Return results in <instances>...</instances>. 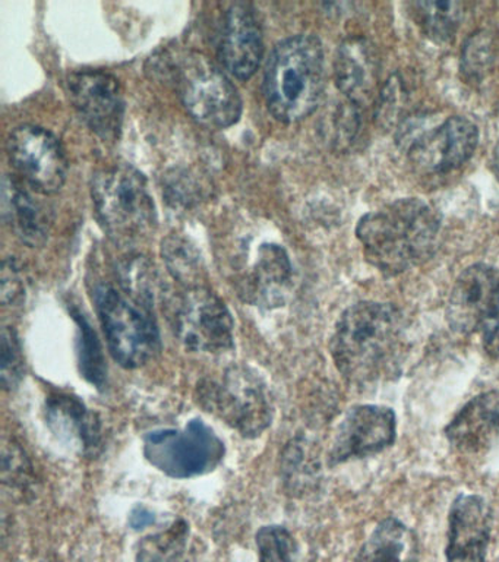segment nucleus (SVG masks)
<instances>
[{
	"label": "nucleus",
	"instance_id": "f257e3e1",
	"mask_svg": "<svg viewBox=\"0 0 499 562\" xmlns=\"http://www.w3.org/2000/svg\"><path fill=\"white\" fill-rule=\"evenodd\" d=\"M406 319L393 303L359 302L337 321L330 353L349 384L367 389L400 375L406 355Z\"/></svg>",
	"mask_w": 499,
	"mask_h": 562
},
{
	"label": "nucleus",
	"instance_id": "f03ea898",
	"mask_svg": "<svg viewBox=\"0 0 499 562\" xmlns=\"http://www.w3.org/2000/svg\"><path fill=\"white\" fill-rule=\"evenodd\" d=\"M441 218L428 202L405 198L359 220L358 239L366 261L396 277L428 261L440 245Z\"/></svg>",
	"mask_w": 499,
	"mask_h": 562
},
{
	"label": "nucleus",
	"instance_id": "7ed1b4c3",
	"mask_svg": "<svg viewBox=\"0 0 499 562\" xmlns=\"http://www.w3.org/2000/svg\"><path fill=\"white\" fill-rule=\"evenodd\" d=\"M326 87V57L319 38L293 35L275 46L266 61L264 95L275 119L295 123L317 110Z\"/></svg>",
	"mask_w": 499,
	"mask_h": 562
},
{
	"label": "nucleus",
	"instance_id": "20e7f679",
	"mask_svg": "<svg viewBox=\"0 0 499 562\" xmlns=\"http://www.w3.org/2000/svg\"><path fill=\"white\" fill-rule=\"evenodd\" d=\"M91 198L99 223L116 245L133 246L156 231L157 211L147 179L133 166L99 170L91 180Z\"/></svg>",
	"mask_w": 499,
	"mask_h": 562
},
{
	"label": "nucleus",
	"instance_id": "39448f33",
	"mask_svg": "<svg viewBox=\"0 0 499 562\" xmlns=\"http://www.w3.org/2000/svg\"><path fill=\"white\" fill-rule=\"evenodd\" d=\"M196 402L245 438L270 428L274 406L269 386L248 364H231L220 378H204L196 385Z\"/></svg>",
	"mask_w": 499,
	"mask_h": 562
},
{
	"label": "nucleus",
	"instance_id": "423d86ee",
	"mask_svg": "<svg viewBox=\"0 0 499 562\" xmlns=\"http://www.w3.org/2000/svg\"><path fill=\"white\" fill-rule=\"evenodd\" d=\"M94 303L109 350L122 368H141L159 353L161 338L155 310L111 283L94 289Z\"/></svg>",
	"mask_w": 499,
	"mask_h": 562
},
{
	"label": "nucleus",
	"instance_id": "0eeeda50",
	"mask_svg": "<svg viewBox=\"0 0 499 562\" xmlns=\"http://www.w3.org/2000/svg\"><path fill=\"white\" fill-rule=\"evenodd\" d=\"M172 83L188 113L208 127H229L242 114L238 88L200 53H182L169 66Z\"/></svg>",
	"mask_w": 499,
	"mask_h": 562
},
{
	"label": "nucleus",
	"instance_id": "6e6552de",
	"mask_svg": "<svg viewBox=\"0 0 499 562\" xmlns=\"http://www.w3.org/2000/svg\"><path fill=\"white\" fill-rule=\"evenodd\" d=\"M453 331L480 333L486 353L499 358V268L473 263L455 280L445 310Z\"/></svg>",
	"mask_w": 499,
	"mask_h": 562
},
{
	"label": "nucleus",
	"instance_id": "1a4fd4ad",
	"mask_svg": "<svg viewBox=\"0 0 499 562\" xmlns=\"http://www.w3.org/2000/svg\"><path fill=\"white\" fill-rule=\"evenodd\" d=\"M225 452V443L201 419L188 422L183 429L152 430L144 437V456L148 463L173 479L213 472Z\"/></svg>",
	"mask_w": 499,
	"mask_h": 562
},
{
	"label": "nucleus",
	"instance_id": "9d476101",
	"mask_svg": "<svg viewBox=\"0 0 499 562\" xmlns=\"http://www.w3.org/2000/svg\"><path fill=\"white\" fill-rule=\"evenodd\" d=\"M174 334L188 350L225 353L235 346V323L229 307L205 285L183 289L172 305Z\"/></svg>",
	"mask_w": 499,
	"mask_h": 562
},
{
	"label": "nucleus",
	"instance_id": "9b49d317",
	"mask_svg": "<svg viewBox=\"0 0 499 562\" xmlns=\"http://www.w3.org/2000/svg\"><path fill=\"white\" fill-rule=\"evenodd\" d=\"M7 154L16 173L42 195L59 192L67 180L68 160L52 132L36 125L15 127L7 139Z\"/></svg>",
	"mask_w": 499,
	"mask_h": 562
},
{
	"label": "nucleus",
	"instance_id": "f8f14e48",
	"mask_svg": "<svg viewBox=\"0 0 499 562\" xmlns=\"http://www.w3.org/2000/svg\"><path fill=\"white\" fill-rule=\"evenodd\" d=\"M397 417L393 408L378 404L350 407L332 438L328 464L348 463L379 454L396 442Z\"/></svg>",
	"mask_w": 499,
	"mask_h": 562
},
{
	"label": "nucleus",
	"instance_id": "ddd939ff",
	"mask_svg": "<svg viewBox=\"0 0 499 562\" xmlns=\"http://www.w3.org/2000/svg\"><path fill=\"white\" fill-rule=\"evenodd\" d=\"M69 100L90 130L104 140L120 135L124 121L121 83L104 70H77L67 79Z\"/></svg>",
	"mask_w": 499,
	"mask_h": 562
},
{
	"label": "nucleus",
	"instance_id": "4468645a",
	"mask_svg": "<svg viewBox=\"0 0 499 562\" xmlns=\"http://www.w3.org/2000/svg\"><path fill=\"white\" fill-rule=\"evenodd\" d=\"M477 143L479 130L475 123L466 117L454 116L416 136L407 154L411 165L422 173L446 175L470 160Z\"/></svg>",
	"mask_w": 499,
	"mask_h": 562
},
{
	"label": "nucleus",
	"instance_id": "2eb2a0df",
	"mask_svg": "<svg viewBox=\"0 0 499 562\" xmlns=\"http://www.w3.org/2000/svg\"><path fill=\"white\" fill-rule=\"evenodd\" d=\"M492 509L484 496L460 494L449 513L445 555L449 562H486Z\"/></svg>",
	"mask_w": 499,
	"mask_h": 562
},
{
	"label": "nucleus",
	"instance_id": "dca6fc26",
	"mask_svg": "<svg viewBox=\"0 0 499 562\" xmlns=\"http://www.w3.org/2000/svg\"><path fill=\"white\" fill-rule=\"evenodd\" d=\"M264 56L262 30L256 9L245 2L231 3L223 21L218 57L227 72L247 81L260 68Z\"/></svg>",
	"mask_w": 499,
	"mask_h": 562
},
{
	"label": "nucleus",
	"instance_id": "f3484780",
	"mask_svg": "<svg viewBox=\"0 0 499 562\" xmlns=\"http://www.w3.org/2000/svg\"><path fill=\"white\" fill-rule=\"evenodd\" d=\"M292 281L293 267L286 250L266 244L260 246L252 267L236 281V289L253 306L275 307L286 301Z\"/></svg>",
	"mask_w": 499,
	"mask_h": 562
},
{
	"label": "nucleus",
	"instance_id": "a211bd4d",
	"mask_svg": "<svg viewBox=\"0 0 499 562\" xmlns=\"http://www.w3.org/2000/svg\"><path fill=\"white\" fill-rule=\"evenodd\" d=\"M451 446L464 454L488 451L499 441V390L468 400L445 428Z\"/></svg>",
	"mask_w": 499,
	"mask_h": 562
},
{
	"label": "nucleus",
	"instance_id": "6ab92c4d",
	"mask_svg": "<svg viewBox=\"0 0 499 562\" xmlns=\"http://www.w3.org/2000/svg\"><path fill=\"white\" fill-rule=\"evenodd\" d=\"M376 48L363 37L344 40L337 50L334 77L337 88L345 99L361 105L374 97L381 72Z\"/></svg>",
	"mask_w": 499,
	"mask_h": 562
},
{
	"label": "nucleus",
	"instance_id": "aec40b11",
	"mask_svg": "<svg viewBox=\"0 0 499 562\" xmlns=\"http://www.w3.org/2000/svg\"><path fill=\"white\" fill-rule=\"evenodd\" d=\"M46 422L60 441L71 443L82 454H95L102 443V420L76 395L49 394L46 398Z\"/></svg>",
	"mask_w": 499,
	"mask_h": 562
},
{
	"label": "nucleus",
	"instance_id": "412c9836",
	"mask_svg": "<svg viewBox=\"0 0 499 562\" xmlns=\"http://www.w3.org/2000/svg\"><path fill=\"white\" fill-rule=\"evenodd\" d=\"M29 184L3 180V217L25 245L36 248L46 244L52 227V213L46 204L34 196Z\"/></svg>",
	"mask_w": 499,
	"mask_h": 562
},
{
	"label": "nucleus",
	"instance_id": "4be33fe9",
	"mask_svg": "<svg viewBox=\"0 0 499 562\" xmlns=\"http://www.w3.org/2000/svg\"><path fill=\"white\" fill-rule=\"evenodd\" d=\"M418 561V536L396 517H387L379 521L354 558V562Z\"/></svg>",
	"mask_w": 499,
	"mask_h": 562
},
{
	"label": "nucleus",
	"instance_id": "5701e85b",
	"mask_svg": "<svg viewBox=\"0 0 499 562\" xmlns=\"http://www.w3.org/2000/svg\"><path fill=\"white\" fill-rule=\"evenodd\" d=\"M321 465L310 443L304 438L292 439L280 459V476L288 494L302 496L314 491L319 482Z\"/></svg>",
	"mask_w": 499,
	"mask_h": 562
},
{
	"label": "nucleus",
	"instance_id": "b1692460",
	"mask_svg": "<svg viewBox=\"0 0 499 562\" xmlns=\"http://www.w3.org/2000/svg\"><path fill=\"white\" fill-rule=\"evenodd\" d=\"M161 257L166 268L183 289L204 285L205 268L200 250L186 237L170 235L161 241Z\"/></svg>",
	"mask_w": 499,
	"mask_h": 562
},
{
	"label": "nucleus",
	"instance_id": "393cba45",
	"mask_svg": "<svg viewBox=\"0 0 499 562\" xmlns=\"http://www.w3.org/2000/svg\"><path fill=\"white\" fill-rule=\"evenodd\" d=\"M72 318L78 325V367L81 376L98 390L107 385V363L102 342L84 312L73 306Z\"/></svg>",
	"mask_w": 499,
	"mask_h": 562
},
{
	"label": "nucleus",
	"instance_id": "a878e982",
	"mask_svg": "<svg viewBox=\"0 0 499 562\" xmlns=\"http://www.w3.org/2000/svg\"><path fill=\"white\" fill-rule=\"evenodd\" d=\"M117 285L135 301L155 310L159 279L152 263L141 255H131L116 267Z\"/></svg>",
	"mask_w": 499,
	"mask_h": 562
},
{
	"label": "nucleus",
	"instance_id": "bb28decb",
	"mask_svg": "<svg viewBox=\"0 0 499 562\" xmlns=\"http://www.w3.org/2000/svg\"><path fill=\"white\" fill-rule=\"evenodd\" d=\"M190 536L186 521H174L169 529L147 536L138 543L137 562H188L185 549Z\"/></svg>",
	"mask_w": 499,
	"mask_h": 562
},
{
	"label": "nucleus",
	"instance_id": "cd10ccee",
	"mask_svg": "<svg viewBox=\"0 0 499 562\" xmlns=\"http://www.w3.org/2000/svg\"><path fill=\"white\" fill-rule=\"evenodd\" d=\"M413 13L420 29L435 43H449L463 20L458 2H416Z\"/></svg>",
	"mask_w": 499,
	"mask_h": 562
},
{
	"label": "nucleus",
	"instance_id": "c85d7f7f",
	"mask_svg": "<svg viewBox=\"0 0 499 562\" xmlns=\"http://www.w3.org/2000/svg\"><path fill=\"white\" fill-rule=\"evenodd\" d=\"M260 562H299V548L283 526H264L256 536Z\"/></svg>",
	"mask_w": 499,
	"mask_h": 562
},
{
	"label": "nucleus",
	"instance_id": "c756f323",
	"mask_svg": "<svg viewBox=\"0 0 499 562\" xmlns=\"http://www.w3.org/2000/svg\"><path fill=\"white\" fill-rule=\"evenodd\" d=\"M359 105L345 99L343 103L337 105L328 122V139L336 148H348L356 138L359 127H361V113Z\"/></svg>",
	"mask_w": 499,
	"mask_h": 562
},
{
	"label": "nucleus",
	"instance_id": "7c9ffc66",
	"mask_svg": "<svg viewBox=\"0 0 499 562\" xmlns=\"http://www.w3.org/2000/svg\"><path fill=\"white\" fill-rule=\"evenodd\" d=\"M3 483L11 490L24 492L33 482L32 464L19 443L3 446Z\"/></svg>",
	"mask_w": 499,
	"mask_h": 562
},
{
	"label": "nucleus",
	"instance_id": "2f4dec72",
	"mask_svg": "<svg viewBox=\"0 0 499 562\" xmlns=\"http://www.w3.org/2000/svg\"><path fill=\"white\" fill-rule=\"evenodd\" d=\"M23 349L15 329L5 327L2 331V385L5 390L15 389L23 380Z\"/></svg>",
	"mask_w": 499,
	"mask_h": 562
},
{
	"label": "nucleus",
	"instance_id": "473e14b6",
	"mask_svg": "<svg viewBox=\"0 0 499 562\" xmlns=\"http://www.w3.org/2000/svg\"><path fill=\"white\" fill-rule=\"evenodd\" d=\"M463 69L470 78H480L492 61V44L488 34L473 35L463 53Z\"/></svg>",
	"mask_w": 499,
	"mask_h": 562
},
{
	"label": "nucleus",
	"instance_id": "72a5a7b5",
	"mask_svg": "<svg viewBox=\"0 0 499 562\" xmlns=\"http://www.w3.org/2000/svg\"><path fill=\"white\" fill-rule=\"evenodd\" d=\"M24 284L20 268L14 261L3 262L2 271V303L3 306L15 305L23 297Z\"/></svg>",
	"mask_w": 499,
	"mask_h": 562
},
{
	"label": "nucleus",
	"instance_id": "f704fd0d",
	"mask_svg": "<svg viewBox=\"0 0 499 562\" xmlns=\"http://www.w3.org/2000/svg\"><path fill=\"white\" fill-rule=\"evenodd\" d=\"M156 521L155 514L147 509L146 507H135L133 512H131L129 516V526L133 527L134 530L146 529L147 526L152 525Z\"/></svg>",
	"mask_w": 499,
	"mask_h": 562
},
{
	"label": "nucleus",
	"instance_id": "c9c22d12",
	"mask_svg": "<svg viewBox=\"0 0 499 562\" xmlns=\"http://www.w3.org/2000/svg\"><path fill=\"white\" fill-rule=\"evenodd\" d=\"M494 166H495V173H497V176L499 178V145H497V149H495Z\"/></svg>",
	"mask_w": 499,
	"mask_h": 562
}]
</instances>
